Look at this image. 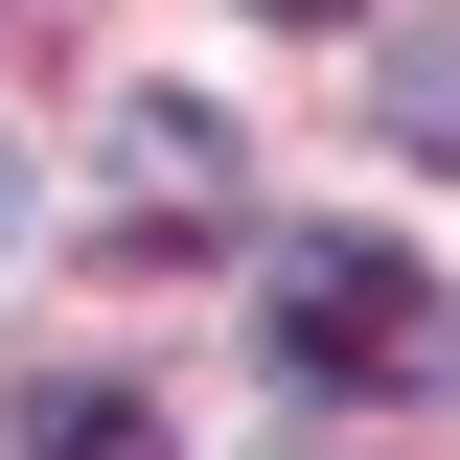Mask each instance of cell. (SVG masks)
Wrapping results in <instances>:
<instances>
[{"instance_id":"1","label":"cell","mask_w":460,"mask_h":460,"mask_svg":"<svg viewBox=\"0 0 460 460\" xmlns=\"http://www.w3.org/2000/svg\"><path fill=\"white\" fill-rule=\"evenodd\" d=\"M277 345L323 368V392H392V368H438V277H414V253H299Z\"/></svg>"},{"instance_id":"4","label":"cell","mask_w":460,"mask_h":460,"mask_svg":"<svg viewBox=\"0 0 460 460\" xmlns=\"http://www.w3.org/2000/svg\"><path fill=\"white\" fill-rule=\"evenodd\" d=\"M277 23H368V0H277Z\"/></svg>"},{"instance_id":"2","label":"cell","mask_w":460,"mask_h":460,"mask_svg":"<svg viewBox=\"0 0 460 460\" xmlns=\"http://www.w3.org/2000/svg\"><path fill=\"white\" fill-rule=\"evenodd\" d=\"M47 460H162V414L138 392H47Z\"/></svg>"},{"instance_id":"3","label":"cell","mask_w":460,"mask_h":460,"mask_svg":"<svg viewBox=\"0 0 460 460\" xmlns=\"http://www.w3.org/2000/svg\"><path fill=\"white\" fill-rule=\"evenodd\" d=\"M0 230H23V138H0Z\"/></svg>"}]
</instances>
